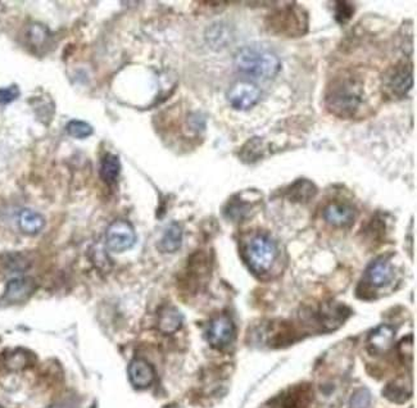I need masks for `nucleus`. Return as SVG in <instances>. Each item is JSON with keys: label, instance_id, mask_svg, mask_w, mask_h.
Returning <instances> with one entry per match:
<instances>
[{"label": "nucleus", "instance_id": "f257e3e1", "mask_svg": "<svg viewBox=\"0 0 417 408\" xmlns=\"http://www.w3.org/2000/svg\"><path fill=\"white\" fill-rule=\"evenodd\" d=\"M363 103V86L357 76L343 73L332 80L325 93L326 109L343 120L353 118Z\"/></svg>", "mask_w": 417, "mask_h": 408}, {"label": "nucleus", "instance_id": "f03ea898", "mask_svg": "<svg viewBox=\"0 0 417 408\" xmlns=\"http://www.w3.org/2000/svg\"><path fill=\"white\" fill-rule=\"evenodd\" d=\"M238 71L255 80H271L280 72L282 62L275 51L262 44L241 48L234 59Z\"/></svg>", "mask_w": 417, "mask_h": 408}, {"label": "nucleus", "instance_id": "7ed1b4c3", "mask_svg": "<svg viewBox=\"0 0 417 408\" xmlns=\"http://www.w3.org/2000/svg\"><path fill=\"white\" fill-rule=\"evenodd\" d=\"M266 23L267 29L275 35L301 37L308 31L310 18L307 11L297 3H285L266 17Z\"/></svg>", "mask_w": 417, "mask_h": 408}, {"label": "nucleus", "instance_id": "20e7f679", "mask_svg": "<svg viewBox=\"0 0 417 408\" xmlns=\"http://www.w3.org/2000/svg\"><path fill=\"white\" fill-rule=\"evenodd\" d=\"M244 257L250 271L263 275L270 271L276 259V245L266 234H255L248 239Z\"/></svg>", "mask_w": 417, "mask_h": 408}, {"label": "nucleus", "instance_id": "39448f33", "mask_svg": "<svg viewBox=\"0 0 417 408\" xmlns=\"http://www.w3.org/2000/svg\"><path fill=\"white\" fill-rule=\"evenodd\" d=\"M413 76L410 63L399 62L387 71L382 79V90L390 99H401L412 87Z\"/></svg>", "mask_w": 417, "mask_h": 408}, {"label": "nucleus", "instance_id": "423d86ee", "mask_svg": "<svg viewBox=\"0 0 417 408\" xmlns=\"http://www.w3.org/2000/svg\"><path fill=\"white\" fill-rule=\"evenodd\" d=\"M262 97L261 89L253 81L241 80L235 82L227 92V101L231 107L239 111H247L255 107Z\"/></svg>", "mask_w": 417, "mask_h": 408}, {"label": "nucleus", "instance_id": "0eeeda50", "mask_svg": "<svg viewBox=\"0 0 417 408\" xmlns=\"http://www.w3.org/2000/svg\"><path fill=\"white\" fill-rule=\"evenodd\" d=\"M107 245L116 253L126 252L134 247L136 242V234L130 222L125 220H117L109 225L107 230Z\"/></svg>", "mask_w": 417, "mask_h": 408}, {"label": "nucleus", "instance_id": "6e6552de", "mask_svg": "<svg viewBox=\"0 0 417 408\" xmlns=\"http://www.w3.org/2000/svg\"><path fill=\"white\" fill-rule=\"evenodd\" d=\"M207 338L213 348H217V350H222L229 344H231L235 338V326H234L233 320L225 315L216 317L208 328Z\"/></svg>", "mask_w": 417, "mask_h": 408}, {"label": "nucleus", "instance_id": "1a4fd4ad", "mask_svg": "<svg viewBox=\"0 0 417 408\" xmlns=\"http://www.w3.org/2000/svg\"><path fill=\"white\" fill-rule=\"evenodd\" d=\"M394 279V268L390 264L388 257H380L375 259L371 265L368 266L365 273V284L370 288L388 287L389 284Z\"/></svg>", "mask_w": 417, "mask_h": 408}, {"label": "nucleus", "instance_id": "9d476101", "mask_svg": "<svg viewBox=\"0 0 417 408\" xmlns=\"http://www.w3.org/2000/svg\"><path fill=\"white\" fill-rule=\"evenodd\" d=\"M35 281L30 278H16L8 281L6 292L3 295V302L6 304H20L31 298V295L35 293Z\"/></svg>", "mask_w": 417, "mask_h": 408}, {"label": "nucleus", "instance_id": "9b49d317", "mask_svg": "<svg viewBox=\"0 0 417 408\" xmlns=\"http://www.w3.org/2000/svg\"><path fill=\"white\" fill-rule=\"evenodd\" d=\"M324 218L335 228H349L356 220V211L346 203L332 202L324 209Z\"/></svg>", "mask_w": 417, "mask_h": 408}, {"label": "nucleus", "instance_id": "f8f14e48", "mask_svg": "<svg viewBox=\"0 0 417 408\" xmlns=\"http://www.w3.org/2000/svg\"><path fill=\"white\" fill-rule=\"evenodd\" d=\"M128 376L130 381L135 388L138 389H145L149 388L156 378L153 366L147 362L145 359H134L128 366Z\"/></svg>", "mask_w": 417, "mask_h": 408}, {"label": "nucleus", "instance_id": "ddd939ff", "mask_svg": "<svg viewBox=\"0 0 417 408\" xmlns=\"http://www.w3.org/2000/svg\"><path fill=\"white\" fill-rule=\"evenodd\" d=\"M394 329L388 325H382L370 333L368 339V351L373 354H382L388 352L394 340Z\"/></svg>", "mask_w": 417, "mask_h": 408}, {"label": "nucleus", "instance_id": "4468645a", "mask_svg": "<svg viewBox=\"0 0 417 408\" xmlns=\"http://www.w3.org/2000/svg\"><path fill=\"white\" fill-rule=\"evenodd\" d=\"M183 325V316L175 307L162 308L158 316V329L163 334H174Z\"/></svg>", "mask_w": 417, "mask_h": 408}, {"label": "nucleus", "instance_id": "2eb2a0df", "mask_svg": "<svg viewBox=\"0 0 417 408\" xmlns=\"http://www.w3.org/2000/svg\"><path fill=\"white\" fill-rule=\"evenodd\" d=\"M18 225L25 234L36 235L44 229L45 220L43 216L32 209H23L18 217Z\"/></svg>", "mask_w": 417, "mask_h": 408}, {"label": "nucleus", "instance_id": "dca6fc26", "mask_svg": "<svg viewBox=\"0 0 417 408\" xmlns=\"http://www.w3.org/2000/svg\"><path fill=\"white\" fill-rule=\"evenodd\" d=\"M181 243H183V230L180 228V225L174 222L164 231L162 239L158 244V248L163 253H174L180 249Z\"/></svg>", "mask_w": 417, "mask_h": 408}, {"label": "nucleus", "instance_id": "f3484780", "mask_svg": "<svg viewBox=\"0 0 417 408\" xmlns=\"http://www.w3.org/2000/svg\"><path fill=\"white\" fill-rule=\"evenodd\" d=\"M318 192L316 187L308 180H299L296 181L288 190V197L290 201L298 202V203H304V202L311 201Z\"/></svg>", "mask_w": 417, "mask_h": 408}, {"label": "nucleus", "instance_id": "a211bd4d", "mask_svg": "<svg viewBox=\"0 0 417 408\" xmlns=\"http://www.w3.org/2000/svg\"><path fill=\"white\" fill-rule=\"evenodd\" d=\"M411 388L409 383H404L402 380H396L393 383H389L384 389V395L389 401L394 403H404L409 401L411 397Z\"/></svg>", "mask_w": 417, "mask_h": 408}, {"label": "nucleus", "instance_id": "6ab92c4d", "mask_svg": "<svg viewBox=\"0 0 417 408\" xmlns=\"http://www.w3.org/2000/svg\"><path fill=\"white\" fill-rule=\"evenodd\" d=\"M121 171L120 159L114 154H106V157L102 159L100 166V176L106 181L107 184H114L119 178Z\"/></svg>", "mask_w": 417, "mask_h": 408}, {"label": "nucleus", "instance_id": "aec40b11", "mask_svg": "<svg viewBox=\"0 0 417 408\" xmlns=\"http://www.w3.org/2000/svg\"><path fill=\"white\" fill-rule=\"evenodd\" d=\"M30 365L29 352L18 351L12 352L6 356V366L12 371H21Z\"/></svg>", "mask_w": 417, "mask_h": 408}, {"label": "nucleus", "instance_id": "412c9836", "mask_svg": "<svg viewBox=\"0 0 417 408\" xmlns=\"http://www.w3.org/2000/svg\"><path fill=\"white\" fill-rule=\"evenodd\" d=\"M263 156V145L261 139L249 140L241 149V157L247 162H255Z\"/></svg>", "mask_w": 417, "mask_h": 408}, {"label": "nucleus", "instance_id": "4be33fe9", "mask_svg": "<svg viewBox=\"0 0 417 408\" xmlns=\"http://www.w3.org/2000/svg\"><path fill=\"white\" fill-rule=\"evenodd\" d=\"M66 130L70 135L76 137V139H85L87 136L92 134V128L84 121H78V120H72L68 122V125L66 126Z\"/></svg>", "mask_w": 417, "mask_h": 408}, {"label": "nucleus", "instance_id": "5701e85b", "mask_svg": "<svg viewBox=\"0 0 417 408\" xmlns=\"http://www.w3.org/2000/svg\"><path fill=\"white\" fill-rule=\"evenodd\" d=\"M354 13V7L352 3L348 1H337L334 7V17L340 25L346 23L352 18Z\"/></svg>", "mask_w": 417, "mask_h": 408}, {"label": "nucleus", "instance_id": "b1692460", "mask_svg": "<svg viewBox=\"0 0 417 408\" xmlns=\"http://www.w3.org/2000/svg\"><path fill=\"white\" fill-rule=\"evenodd\" d=\"M249 212H250V206L246 202L238 201V199L230 203L227 207V216L236 221L246 218Z\"/></svg>", "mask_w": 417, "mask_h": 408}, {"label": "nucleus", "instance_id": "393cba45", "mask_svg": "<svg viewBox=\"0 0 417 408\" xmlns=\"http://www.w3.org/2000/svg\"><path fill=\"white\" fill-rule=\"evenodd\" d=\"M370 402H371V395H370V393H368L366 389H361V390H357L353 397H352L351 407L368 408Z\"/></svg>", "mask_w": 417, "mask_h": 408}, {"label": "nucleus", "instance_id": "a878e982", "mask_svg": "<svg viewBox=\"0 0 417 408\" xmlns=\"http://www.w3.org/2000/svg\"><path fill=\"white\" fill-rule=\"evenodd\" d=\"M48 37V31L40 25H34L30 30V40L35 45L43 44Z\"/></svg>", "mask_w": 417, "mask_h": 408}, {"label": "nucleus", "instance_id": "bb28decb", "mask_svg": "<svg viewBox=\"0 0 417 408\" xmlns=\"http://www.w3.org/2000/svg\"><path fill=\"white\" fill-rule=\"evenodd\" d=\"M18 95H20V92L16 86L0 89V104H9V103L16 101L18 98Z\"/></svg>", "mask_w": 417, "mask_h": 408}, {"label": "nucleus", "instance_id": "cd10ccee", "mask_svg": "<svg viewBox=\"0 0 417 408\" xmlns=\"http://www.w3.org/2000/svg\"><path fill=\"white\" fill-rule=\"evenodd\" d=\"M53 408H56V407H53Z\"/></svg>", "mask_w": 417, "mask_h": 408}, {"label": "nucleus", "instance_id": "c85d7f7f", "mask_svg": "<svg viewBox=\"0 0 417 408\" xmlns=\"http://www.w3.org/2000/svg\"><path fill=\"white\" fill-rule=\"evenodd\" d=\"M0 408H1V407H0Z\"/></svg>", "mask_w": 417, "mask_h": 408}]
</instances>
